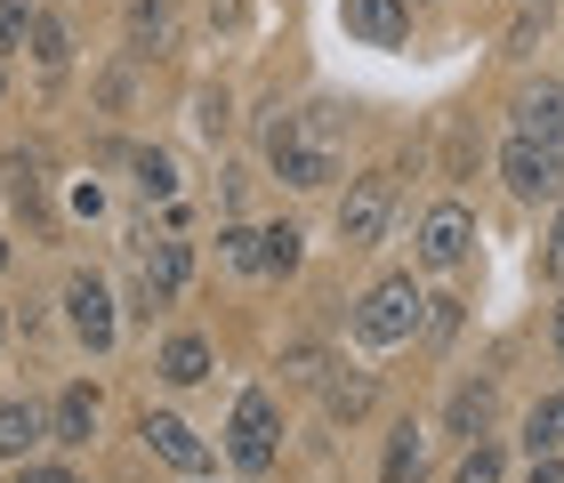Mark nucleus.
<instances>
[{"instance_id":"f257e3e1","label":"nucleus","mask_w":564,"mask_h":483,"mask_svg":"<svg viewBox=\"0 0 564 483\" xmlns=\"http://www.w3.org/2000/svg\"><path fill=\"white\" fill-rule=\"evenodd\" d=\"M420 315H427L420 283H412V274H388V283H371L364 307H355V339H364V347H403L420 330Z\"/></svg>"},{"instance_id":"f03ea898","label":"nucleus","mask_w":564,"mask_h":483,"mask_svg":"<svg viewBox=\"0 0 564 483\" xmlns=\"http://www.w3.org/2000/svg\"><path fill=\"white\" fill-rule=\"evenodd\" d=\"M274 443H282V411L267 387H250L235 403V419H226V460H235L242 475H267L274 468Z\"/></svg>"},{"instance_id":"7ed1b4c3","label":"nucleus","mask_w":564,"mask_h":483,"mask_svg":"<svg viewBox=\"0 0 564 483\" xmlns=\"http://www.w3.org/2000/svg\"><path fill=\"white\" fill-rule=\"evenodd\" d=\"M267 162H274L282 186H330V145L306 138L299 113H274L267 121Z\"/></svg>"},{"instance_id":"20e7f679","label":"nucleus","mask_w":564,"mask_h":483,"mask_svg":"<svg viewBox=\"0 0 564 483\" xmlns=\"http://www.w3.org/2000/svg\"><path fill=\"white\" fill-rule=\"evenodd\" d=\"M388 218H395V169L355 177L347 201H339V242H347V250H371L379 234H388Z\"/></svg>"},{"instance_id":"39448f33","label":"nucleus","mask_w":564,"mask_h":483,"mask_svg":"<svg viewBox=\"0 0 564 483\" xmlns=\"http://www.w3.org/2000/svg\"><path fill=\"white\" fill-rule=\"evenodd\" d=\"M500 177H508L517 201H556L564 194V154H549V145H532V138H508Z\"/></svg>"},{"instance_id":"423d86ee","label":"nucleus","mask_w":564,"mask_h":483,"mask_svg":"<svg viewBox=\"0 0 564 483\" xmlns=\"http://www.w3.org/2000/svg\"><path fill=\"white\" fill-rule=\"evenodd\" d=\"M468 242H476V218L459 210V201H435V210L420 218V266L452 274L459 259H468Z\"/></svg>"},{"instance_id":"0eeeda50","label":"nucleus","mask_w":564,"mask_h":483,"mask_svg":"<svg viewBox=\"0 0 564 483\" xmlns=\"http://www.w3.org/2000/svg\"><path fill=\"white\" fill-rule=\"evenodd\" d=\"M65 322H73V339L89 354H106L113 347V290L97 283V274H73L65 283Z\"/></svg>"},{"instance_id":"6e6552de","label":"nucleus","mask_w":564,"mask_h":483,"mask_svg":"<svg viewBox=\"0 0 564 483\" xmlns=\"http://www.w3.org/2000/svg\"><path fill=\"white\" fill-rule=\"evenodd\" d=\"M347 33L371 41V48H395L403 33H412V0H339Z\"/></svg>"},{"instance_id":"1a4fd4ad","label":"nucleus","mask_w":564,"mask_h":483,"mask_svg":"<svg viewBox=\"0 0 564 483\" xmlns=\"http://www.w3.org/2000/svg\"><path fill=\"white\" fill-rule=\"evenodd\" d=\"M517 138H532V145H549V154H564V89H556V81H541V89H524V97H517Z\"/></svg>"},{"instance_id":"9d476101","label":"nucleus","mask_w":564,"mask_h":483,"mask_svg":"<svg viewBox=\"0 0 564 483\" xmlns=\"http://www.w3.org/2000/svg\"><path fill=\"white\" fill-rule=\"evenodd\" d=\"M138 274H145V298L162 307V298H177V290H186V274H194V250L162 234V242H145V250H138Z\"/></svg>"},{"instance_id":"9b49d317","label":"nucleus","mask_w":564,"mask_h":483,"mask_svg":"<svg viewBox=\"0 0 564 483\" xmlns=\"http://www.w3.org/2000/svg\"><path fill=\"white\" fill-rule=\"evenodd\" d=\"M145 443L162 451L177 475H202V468H210V443H202L186 419H170V411H145Z\"/></svg>"},{"instance_id":"f8f14e48","label":"nucleus","mask_w":564,"mask_h":483,"mask_svg":"<svg viewBox=\"0 0 564 483\" xmlns=\"http://www.w3.org/2000/svg\"><path fill=\"white\" fill-rule=\"evenodd\" d=\"M97 436V395L89 387H65L57 411H48V443H89Z\"/></svg>"},{"instance_id":"ddd939ff","label":"nucleus","mask_w":564,"mask_h":483,"mask_svg":"<svg viewBox=\"0 0 564 483\" xmlns=\"http://www.w3.org/2000/svg\"><path fill=\"white\" fill-rule=\"evenodd\" d=\"M33 443H48L41 403H0V460H24Z\"/></svg>"},{"instance_id":"4468645a","label":"nucleus","mask_w":564,"mask_h":483,"mask_svg":"<svg viewBox=\"0 0 564 483\" xmlns=\"http://www.w3.org/2000/svg\"><path fill=\"white\" fill-rule=\"evenodd\" d=\"M420 475H427V427L403 419L395 443H388V468H379V483H420Z\"/></svg>"},{"instance_id":"2eb2a0df","label":"nucleus","mask_w":564,"mask_h":483,"mask_svg":"<svg viewBox=\"0 0 564 483\" xmlns=\"http://www.w3.org/2000/svg\"><path fill=\"white\" fill-rule=\"evenodd\" d=\"M371 395H379V387H371V371H339V378L323 387V411L339 419V427H355V419L371 411Z\"/></svg>"},{"instance_id":"dca6fc26","label":"nucleus","mask_w":564,"mask_h":483,"mask_svg":"<svg viewBox=\"0 0 564 483\" xmlns=\"http://www.w3.org/2000/svg\"><path fill=\"white\" fill-rule=\"evenodd\" d=\"M492 411H500V395H492V378H476V387H459L452 395V436H484V427H492Z\"/></svg>"},{"instance_id":"f3484780","label":"nucleus","mask_w":564,"mask_h":483,"mask_svg":"<svg viewBox=\"0 0 564 483\" xmlns=\"http://www.w3.org/2000/svg\"><path fill=\"white\" fill-rule=\"evenodd\" d=\"M162 378H170V387H202V378H210V347H202L194 330H186V339H170L162 347Z\"/></svg>"},{"instance_id":"a211bd4d","label":"nucleus","mask_w":564,"mask_h":483,"mask_svg":"<svg viewBox=\"0 0 564 483\" xmlns=\"http://www.w3.org/2000/svg\"><path fill=\"white\" fill-rule=\"evenodd\" d=\"M524 443H532V460H541V451H556V443H564V395L532 403V419H524Z\"/></svg>"},{"instance_id":"6ab92c4d","label":"nucleus","mask_w":564,"mask_h":483,"mask_svg":"<svg viewBox=\"0 0 564 483\" xmlns=\"http://www.w3.org/2000/svg\"><path fill=\"white\" fill-rule=\"evenodd\" d=\"M299 266V226H259V274H291Z\"/></svg>"},{"instance_id":"aec40b11","label":"nucleus","mask_w":564,"mask_h":483,"mask_svg":"<svg viewBox=\"0 0 564 483\" xmlns=\"http://www.w3.org/2000/svg\"><path fill=\"white\" fill-rule=\"evenodd\" d=\"M130 41L138 48H170V0H130Z\"/></svg>"},{"instance_id":"412c9836","label":"nucleus","mask_w":564,"mask_h":483,"mask_svg":"<svg viewBox=\"0 0 564 483\" xmlns=\"http://www.w3.org/2000/svg\"><path fill=\"white\" fill-rule=\"evenodd\" d=\"M218 259L242 266V274H259V226H226V234H218Z\"/></svg>"},{"instance_id":"4be33fe9","label":"nucleus","mask_w":564,"mask_h":483,"mask_svg":"<svg viewBox=\"0 0 564 483\" xmlns=\"http://www.w3.org/2000/svg\"><path fill=\"white\" fill-rule=\"evenodd\" d=\"M138 194H145V201H170V194H177L170 154H138Z\"/></svg>"},{"instance_id":"5701e85b","label":"nucleus","mask_w":564,"mask_h":483,"mask_svg":"<svg viewBox=\"0 0 564 483\" xmlns=\"http://www.w3.org/2000/svg\"><path fill=\"white\" fill-rule=\"evenodd\" d=\"M33 57H41V65H65V57H73V41H65V24H57V17H41V24H33Z\"/></svg>"},{"instance_id":"b1692460","label":"nucleus","mask_w":564,"mask_h":483,"mask_svg":"<svg viewBox=\"0 0 564 483\" xmlns=\"http://www.w3.org/2000/svg\"><path fill=\"white\" fill-rule=\"evenodd\" d=\"M459 483H500V443H468V460H459Z\"/></svg>"},{"instance_id":"393cba45","label":"nucleus","mask_w":564,"mask_h":483,"mask_svg":"<svg viewBox=\"0 0 564 483\" xmlns=\"http://www.w3.org/2000/svg\"><path fill=\"white\" fill-rule=\"evenodd\" d=\"M33 24H41V17H33V0H0V48H17L24 33H33Z\"/></svg>"},{"instance_id":"a878e982","label":"nucleus","mask_w":564,"mask_h":483,"mask_svg":"<svg viewBox=\"0 0 564 483\" xmlns=\"http://www.w3.org/2000/svg\"><path fill=\"white\" fill-rule=\"evenodd\" d=\"M541 266H549V283H564V210H556V226H549V250H541Z\"/></svg>"},{"instance_id":"bb28decb","label":"nucleus","mask_w":564,"mask_h":483,"mask_svg":"<svg viewBox=\"0 0 564 483\" xmlns=\"http://www.w3.org/2000/svg\"><path fill=\"white\" fill-rule=\"evenodd\" d=\"M282 371H291V378H323V354L315 347H291V363H282Z\"/></svg>"},{"instance_id":"cd10ccee","label":"nucleus","mask_w":564,"mask_h":483,"mask_svg":"<svg viewBox=\"0 0 564 483\" xmlns=\"http://www.w3.org/2000/svg\"><path fill=\"white\" fill-rule=\"evenodd\" d=\"M17 483H82V475H65V468H24Z\"/></svg>"},{"instance_id":"c85d7f7f","label":"nucleus","mask_w":564,"mask_h":483,"mask_svg":"<svg viewBox=\"0 0 564 483\" xmlns=\"http://www.w3.org/2000/svg\"><path fill=\"white\" fill-rule=\"evenodd\" d=\"M532 483H564V468L549 460V451H541V460H532Z\"/></svg>"},{"instance_id":"c756f323","label":"nucleus","mask_w":564,"mask_h":483,"mask_svg":"<svg viewBox=\"0 0 564 483\" xmlns=\"http://www.w3.org/2000/svg\"><path fill=\"white\" fill-rule=\"evenodd\" d=\"M0 266H9V250H0Z\"/></svg>"},{"instance_id":"7c9ffc66","label":"nucleus","mask_w":564,"mask_h":483,"mask_svg":"<svg viewBox=\"0 0 564 483\" xmlns=\"http://www.w3.org/2000/svg\"><path fill=\"white\" fill-rule=\"evenodd\" d=\"M0 89H9V73H0Z\"/></svg>"}]
</instances>
